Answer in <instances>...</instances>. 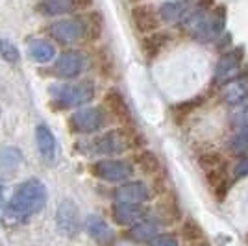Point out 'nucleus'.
<instances>
[{"instance_id": "19", "label": "nucleus", "mask_w": 248, "mask_h": 246, "mask_svg": "<svg viewBox=\"0 0 248 246\" xmlns=\"http://www.w3.org/2000/svg\"><path fill=\"white\" fill-rule=\"evenodd\" d=\"M35 143H37V148L41 152L43 159L46 163H54L56 152H58V141H56V135L52 134V130L48 126L39 124L35 128Z\"/></svg>"}, {"instance_id": "30", "label": "nucleus", "mask_w": 248, "mask_h": 246, "mask_svg": "<svg viewBox=\"0 0 248 246\" xmlns=\"http://www.w3.org/2000/svg\"><path fill=\"white\" fill-rule=\"evenodd\" d=\"M211 22H213V31H215V35L222 33L224 26H226V8H224V6H218L217 10L211 11Z\"/></svg>"}, {"instance_id": "9", "label": "nucleus", "mask_w": 248, "mask_h": 246, "mask_svg": "<svg viewBox=\"0 0 248 246\" xmlns=\"http://www.w3.org/2000/svg\"><path fill=\"white\" fill-rule=\"evenodd\" d=\"M48 35L54 41L63 43V45H73V43L80 41L83 35H87L85 22L83 19H62L48 26Z\"/></svg>"}, {"instance_id": "17", "label": "nucleus", "mask_w": 248, "mask_h": 246, "mask_svg": "<svg viewBox=\"0 0 248 246\" xmlns=\"http://www.w3.org/2000/svg\"><path fill=\"white\" fill-rule=\"evenodd\" d=\"M248 98V71H243L237 78L222 85V100L232 106L247 102Z\"/></svg>"}, {"instance_id": "2", "label": "nucleus", "mask_w": 248, "mask_h": 246, "mask_svg": "<svg viewBox=\"0 0 248 246\" xmlns=\"http://www.w3.org/2000/svg\"><path fill=\"white\" fill-rule=\"evenodd\" d=\"M139 143H141V137L135 134L134 130L119 128V130H109L106 134L98 135L91 143V146H93L94 154L119 155L126 152L128 148L139 146Z\"/></svg>"}, {"instance_id": "1", "label": "nucleus", "mask_w": 248, "mask_h": 246, "mask_svg": "<svg viewBox=\"0 0 248 246\" xmlns=\"http://www.w3.org/2000/svg\"><path fill=\"white\" fill-rule=\"evenodd\" d=\"M45 204H46V187L39 180H28L17 187L15 195L6 204L4 220L8 222L26 220L31 215H37L39 211H43Z\"/></svg>"}, {"instance_id": "20", "label": "nucleus", "mask_w": 248, "mask_h": 246, "mask_svg": "<svg viewBox=\"0 0 248 246\" xmlns=\"http://www.w3.org/2000/svg\"><path fill=\"white\" fill-rule=\"evenodd\" d=\"M169 43H170V33L157 30L154 33H148V35L143 37L141 50H143L146 60H154V58H157L161 52L165 50V46Z\"/></svg>"}, {"instance_id": "6", "label": "nucleus", "mask_w": 248, "mask_h": 246, "mask_svg": "<svg viewBox=\"0 0 248 246\" xmlns=\"http://www.w3.org/2000/svg\"><path fill=\"white\" fill-rule=\"evenodd\" d=\"M243 58H245V48L243 46H237L233 50L224 52L218 58L217 65H215V78H213V82L222 87L228 82H232L233 78H237L239 74H241L239 71H241Z\"/></svg>"}, {"instance_id": "29", "label": "nucleus", "mask_w": 248, "mask_h": 246, "mask_svg": "<svg viewBox=\"0 0 248 246\" xmlns=\"http://www.w3.org/2000/svg\"><path fill=\"white\" fill-rule=\"evenodd\" d=\"M21 163V154L15 148H4L0 150V167L6 170H15Z\"/></svg>"}, {"instance_id": "40", "label": "nucleus", "mask_w": 248, "mask_h": 246, "mask_svg": "<svg viewBox=\"0 0 248 246\" xmlns=\"http://www.w3.org/2000/svg\"><path fill=\"white\" fill-rule=\"evenodd\" d=\"M247 243H248V235H247Z\"/></svg>"}, {"instance_id": "18", "label": "nucleus", "mask_w": 248, "mask_h": 246, "mask_svg": "<svg viewBox=\"0 0 248 246\" xmlns=\"http://www.w3.org/2000/svg\"><path fill=\"white\" fill-rule=\"evenodd\" d=\"M157 233H159V224L155 220H150V218H143L141 222L130 226L124 231V237L135 245H148Z\"/></svg>"}, {"instance_id": "23", "label": "nucleus", "mask_w": 248, "mask_h": 246, "mask_svg": "<svg viewBox=\"0 0 248 246\" xmlns=\"http://www.w3.org/2000/svg\"><path fill=\"white\" fill-rule=\"evenodd\" d=\"M37 11L43 13V15L56 17V15L73 13V11H76V8H74L73 0H41L37 4Z\"/></svg>"}, {"instance_id": "3", "label": "nucleus", "mask_w": 248, "mask_h": 246, "mask_svg": "<svg viewBox=\"0 0 248 246\" xmlns=\"http://www.w3.org/2000/svg\"><path fill=\"white\" fill-rule=\"evenodd\" d=\"M94 92H96V87L91 80H83L80 83L50 85V89H48L52 100L58 102L62 108H80L83 104L93 100Z\"/></svg>"}, {"instance_id": "28", "label": "nucleus", "mask_w": 248, "mask_h": 246, "mask_svg": "<svg viewBox=\"0 0 248 246\" xmlns=\"http://www.w3.org/2000/svg\"><path fill=\"white\" fill-rule=\"evenodd\" d=\"M85 31H87V37L89 39H98L102 35V28H104V21H102V15L98 11H94L91 15H87L85 19Z\"/></svg>"}, {"instance_id": "39", "label": "nucleus", "mask_w": 248, "mask_h": 246, "mask_svg": "<svg viewBox=\"0 0 248 246\" xmlns=\"http://www.w3.org/2000/svg\"><path fill=\"white\" fill-rule=\"evenodd\" d=\"M0 205H2V195H0Z\"/></svg>"}, {"instance_id": "22", "label": "nucleus", "mask_w": 248, "mask_h": 246, "mask_svg": "<svg viewBox=\"0 0 248 246\" xmlns=\"http://www.w3.org/2000/svg\"><path fill=\"white\" fill-rule=\"evenodd\" d=\"M28 56L37 63H48V62H52L54 56H56V46H54L50 41L35 39V41H31L30 46H28Z\"/></svg>"}, {"instance_id": "8", "label": "nucleus", "mask_w": 248, "mask_h": 246, "mask_svg": "<svg viewBox=\"0 0 248 246\" xmlns=\"http://www.w3.org/2000/svg\"><path fill=\"white\" fill-rule=\"evenodd\" d=\"M69 124L76 134H96L106 124V115L100 108H83L74 113Z\"/></svg>"}, {"instance_id": "12", "label": "nucleus", "mask_w": 248, "mask_h": 246, "mask_svg": "<svg viewBox=\"0 0 248 246\" xmlns=\"http://www.w3.org/2000/svg\"><path fill=\"white\" fill-rule=\"evenodd\" d=\"M83 65H85L83 54H80L78 50H67L54 63V74L63 80H71L82 72Z\"/></svg>"}, {"instance_id": "34", "label": "nucleus", "mask_w": 248, "mask_h": 246, "mask_svg": "<svg viewBox=\"0 0 248 246\" xmlns=\"http://www.w3.org/2000/svg\"><path fill=\"white\" fill-rule=\"evenodd\" d=\"M233 176L241 180V178H247L248 176V155L247 157H243L237 165H235V169H233Z\"/></svg>"}, {"instance_id": "11", "label": "nucleus", "mask_w": 248, "mask_h": 246, "mask_svg": "<svg viewBox=\"0 0 248 246\" xmlns=\"http://www.w3.org/2000/svg\"><path fill=\"white\" fill-rule=\"evenodd\" d=\"M130 19H132V24L134 28L139 33H154V31L159 30L161 26V19H159V11L155 10L154 6L150 4H137L132 8V13H130Z\"/></svg>"}, {"instance_id": "37", "label": "nucleus", "mask_w": 248, "mask_h": 246, "mask_svg": "<svg viewBox=\"0 0 248 246\" xmlns=\"http://www.w3.org/2000/svg\"><path fill=\"white\" fill-rule=\"evenodd\" d=\"M189 246H211V245H209L206 239H204V241H198V243H191Z\"/></svg>"}, {"instance_id": "16", "label": "nucleus", "mask_w": 248, "mask_h": 246, "mask_svg": "<svg viewBox=\"0 0 248 246\" xmlns=\"http://www.w3.org/2000/svg\"><path fill=\"white\" fill-rule=\"evenodd\" d=\"M85 231L100 246H113L115 245V231L109 224L98 215H89L85 218Z\"/></svg>"}, {"instance_id": "33", "label": "nucleus", "mask_w": 248, "mask_h": 246, "mask_svg": "<svg viewBox=\"0 0 248 246\" xmlns=\"http://www.w3.org/2000/svg\"><path fill=\"white\" fill-rule=\"evenodd\" d=\"M100 69H102L104 76H111L113 72V62H111V54L108 50H100Z\"/></svg>"}, {"instance_id": "7", "label": "nucleus", "mask_w": 248, "mask_h": 246, "mask_svg": "<svg viewBox=\"0 0 248 246\" xmlns=\"http://www.w3.org/2000/svg\"><path fill=\"white\" fill-rule=\"evenodd\" d=\"M182 28L186 30L189 37H193L197 41H209V39L215 37L213 22H211V13L207 15V11L195 10L191 11V13H187V15H184Z\"/></svg>"}, {"instance_id": "14", "label": "nucleus", "mask_w": 248, "mask_h": 246, "mask_svg": "<svg viewBox=\"0 0 248 246\" xmlns=\"http://www.w3.org/2000/svg\"><path fill=\"white\" fill-rule=\"evenodd\" d=\"M104 104L108 108L109 115L113 117L115 121H119L121 124H132L134 119H132V109L126 102V98L123 96V92L119 89H109L104 96Z\"/></svg>"}, {"instance_id": "24", "label": "nucleus", "mask_w": 248, "mask_h": 246, "mask_svg": "<svg viewBox=\"0 0 248 246\" xmlns=\"http://www.w3.org/2000/svg\"><path fill=\"white\" fill-rule=\"evenodd\" d=\"M135 165L139 167V170L146 176H155L159 172V157L152 152V150H139L134 157Z\"/></svg>"}, {"instance_id": "13", "label": "nucleus", "mask_w": 248, "mask_h": 246, "mask_svg": "<svg viewBox=\"0 0 248 246\" xmlns=\"http://www.w3.org/2000/svg\"><path fill=\"white\" fill-rule=\"evenodd\" d=\"M113 198L123 204H145L150 198V189L143 182H126L115 189Z\"/></svg>"}, {"instance_id": "36", "label": "nucleus", "mask_w": 248, "mask_h": 246, "mask_svg": "<svg viewBox=\"0 0 248 246\" xmlns=\"http://www.w3.org/2000/svg\"><path fill=\"white\" fill-rule=\"evenodd\" d=\"M73 2H74V8H76V11L87 10V8H91V4H93V0H73Z\"/></svg>"}, {"instance_id": "15", "label": "nucleus", "mask_w": 248, "mask_h": 246, "mask_svg": "<svg viewBox=\"0 0 248 246\" xmlns=\"http://www.w3.org/2000/svg\"><path fill=\"white\" fill-rule=\"evenodd\" d=\"M111 218L119 226H134L146 218V207L141 204H123L115 202L111 207Z\"/></svg>"}, {"instance_id": "21", "label": "nucleus", "mask_w": 248, "mask_h": 246, "mask_svg": "<svg viewBox=\"0 0 248 246\" xmlns=\"http://www.w3.org/2000/svg\"><path fill=\"white\" fill-rule=\"evenodd\" d=\"M155 213L157 220H161L163 224H174L182 218V209L172 196H167L165 200H161L155 207Z\"/></svg>"}, {"instance_id": "10", "label": "nucleus", "mask_w": 248, "mask_h": 246, "mask_svg": "<svg viewBox=\"0 0 248 246\" xmlns=\"http://www.w3.org/2000/svg\"><path fill=\"white\" fill-rule=\"evenodd\" d=\"M80 209L73 200H62L56 211V226L58 231L65 237H74L80 231Z\"/></svg>"}, {"instance_id": "4", "label": "nucleus", "mask_w": 248, "mask_h": 246, "mask_svg": "<svg viewBox=\"0 0 248 246\" xmlns=\"http://www.w3.org/2000/svg\"><path fill=\"white\" fill-rule=\"evenodd\" d=\"M91 174L98 180L104 182H109V184H121L126 182L134 176V165L126 159H113V157H108V159H100V161H94L89 167Z\"/></svg>"}, {"instance_id": "26", "label": "nucleus", "mask_w": 248, "mask_h": 246, "mask_svg": "<svg viewBox=\"0 0 248 246\" xmlns=\"http://www.w3.org/2000/svg\"><path fill=\"white\" fill-rule=\"evenodd\" d=\"M159 19L161 22H178L180 19H184V6L182 4H178L174 0H170V2H165V4H161V8H159Z\"/></svg>"}, {"instance_id": "31", "label": "nucleus", "mask_w": 248, "mask_h": 246, "mask_svg": "<svg viewBox=\"0 0 248 246\" xmlns=\"http://www.w3.org/2000/svg\"><path fill=\"white\" fill-rule=\"evenodd\" d=\"M0 56L8 63L19 62V50H17V46L10 41H0Z\"/></svg>"}, {"instance_id": "35", "label": "nucleus", "mask_w": 248, "mask_h": 246, "mask_svg": "<svg viewBox=\"0 0 248 246\" xmlns=\"http://www.w3.org/2000/svg\"><path fill=\"white\" fill-rule=\"evenodd\" d=\"M215 2H217V0H198L197 10H200V11H209V10H213Z\"/></svg>"}, {"instance_id": "27", "label": "nucleus", "mask_w": 248, "mask_h": 246, "mask_svg": "<svg viewBox=\"0 0 248 246\" xmlns=\"http://www.w3.org/2000/svg\"><path fill=\"white\" fill-rule=\"evenodd\" d=\"M202 104H204V96H195V98H191V100L176 104L174 108H172L174 119L178 121V123H180V121H184V119H187L191 113L197 109V108H200Z\"/></svg>"}, {"instance_id": "38", "label": "nucleus", "mask_w": 248, "mask_h": 246, "mask_svg": "<svg viewBox=\"0 0 248 246\" xmlns=\"http://www.w3.org/2000/svg\"><path fill=\"white\" fill-rule=\"evenodd\" d=\"M130 2H143V0H130Z\"/></svg>"}, {"instance_id": "25", "label": "nucleus", "mask_w": 248, "mask_h": 246, "mask_svg": "<svg viewBox=\"0 0 248 246\" xmlns=\"http://www.w3.org/2000/svg\"><path fill=\"white\" fill-rule=\"evenodd\" d=\"M180 235L186 243H198V241H204L206 239V233L202 230V226L198 224L195 218H186L182 222V228H180Z\"/></svg>"}, {"instance_id": "5", "label": "nucleus", "mask_w": 248, "mask_h": 246, "mask_svg": "<svg viewBox=\"0 0 248 246\" xmlns=\"http://www.w3.org/2000/svg\"><path fill=\"white\" fill-rule=\"evenodd\" d=\"M198 167L204 170L206 180L211 189H215L218 185L228 184L230 182V172H228V163L224 155L215 150H209L198 157Z\"/></svg>"}, {"instance_id": "32", "label": "nucleus", "mask_w": 248, "mask_h": 246, "mask_svg": "<svg viewBox=\"0 0 248 246\" xmlns=\"http://www.w3.org/2000/svg\"><path fill=\"white\" fill-rule=\"evenodd\" d=\"M148 246H180V243H178V237L174 233H157L148 243Z\"/></svg>"}]
</instances>
